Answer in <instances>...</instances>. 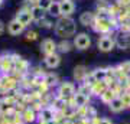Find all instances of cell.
Returning a JSON list of instances; mask_svg holds the SVG:
<instances>
[{
  "instance_id": "8d00e7d4",
  "label": "cell",
  "mask_w": 130,
  "mask_h": 124,
  "mask_svg": "<svg viewBox=\"0 0 130 124\" xmlns=\"http://www.w3.org/2000/svg\"><path fill=\"white\" fill-rule=\"evenodd\" d=\"M49 124H54V123H49Z\"/></svg>"
},
{
  "instance_id": "44dd1931",
  "label": "cell",
  "mask_w": 130,
  "mask_h": 124,
  "mask_svg": "<svg viewBox=\"0 0 130 124\" xmlns=\"http://www.w3.org/2000/svg\"><path fill=\"white\" fill-rule=\"evenodd\" d=\"M30 13H32V17H33V22L39 23L42 19L46 17V10H43L42 7H39L38 5H33L30 7Z\"/></svg>"
},
{
  "instance_id": "1f68e13d",
  "label": "cell",
  "mask_w": 130,
  "mask_h": 124,
  "mask_svg": "<svg viewBox=\"0 0 130 124\" xmlns=\"http://www.w3.org/2000/svg\"><path fill=\"white\" fill-rule=\"evenodd\" d=\"M36 39H38V32H35V30L26 32V41H36Z\"/></svg>"
},
{
  "instance_id": "603a6c76",
  "label": "cell",
  "mask_w": 130,
  "mask_h": 124,
  "mask_svg": "<svg viewBox=\"0 0 130 124\" xmlns=\"http://www.w3.org/2000/svg\"><path fill=\"white\" fill-rule=\"evenodd\" d=\"M107 84L106 81H95V82L91 84V92H93V97H100L103 94V92L107 90Z\"/></svg>"
},
{
  "instance_id": "4316f807",
  "label": "cell",
  "mask_w": 130,
  "mask_h": 124,
  "mask_svg": "<svg viewBox=\"0 0 130 124\" xmlns=\"http://www.w3.org/2000/svg\"><path fill=\"white\" fill-rule=\"evenodd\" d=\"M108 7H110V2L108 0H97V12L98 14H103L108 12Z\"/></svg>"
},
{
  "instance_id": "d590c367",
  "label": "cell",
  "mask_w": 130,
  "mask_h": 124,
  "mask_svg": "<svg viewBox=\"0 0 130 124\" xmlns=\"http://www.w3.org/2000/svg\"><path fill=\"white\" fill-rule=\"evenodd\" d=\"M29 3H32V5H38V2H39V0H28Z\"/></svg>"
},
{
  "instance_id": "7402d4cb",
  "label": "cell",
  "mask_w": 130,
  "mask_h": 124,
  "mask_svg": "<svg viewBox=\"0 0 130 124\" xmlns=\"http://www.w3.org/2000/svg\"><path fill=\"white\" fill-rule=\"evenodd\" d=\"M117 97H119V95H117V94L113 91V90L107 88L106 91H104L101 95L98 97V100H100V102H101V104H104V105H108V104H110V102H111L114 98H117Z\"/></svg>"
},
{
  "instance_id": "30bf717a",
  "label": "cell",
  "mask_w": 130,
  "mask_h": 124,
  "mask_svg": "<svg viewBox=\"0 0 130 124\" xmlns=\"http://www.w3.org/2000/svg\"><path fill=\"white\" fill-rule=\"evenodd\" d=\"M16 20H18L20 25H23L25 28H28L33 23V17H32V13H30V9H20L16 13Z\"/></svg>"
},
{
  "instance_id": "836d02e7",
  "label": "cell",
  "mask_w": 130,
  "mask_h": 124,
  "mask_svg": "<svg viewBox=\"0 0 130 124\" xmlns=\"http://www.w3.org/2000/svg\"><path fill=\"white\" fill-rule=\"evenodd\" d=\"M5 30H6V26H5V23H3L2 20H0V36H2L3 33H5Z\"/></svg>"
},
{
  "instance_id": "7a4b0ae2",
  "label": "cell",
  "mask_w": 130,
  "mask_h": 124,
  "mask_svg": "<svg viewBox=\"0 0 130 124\" xmlns=\"http://www.w3.org/2000/svg\"><path fill=\"white\" fill-rule=\"evenodd\" d=\"M91 28H93V30L97 32L98 35H111V33H114L113 26H111V17L106 13L97 14Z\"/></svg>"
},
{
  "instance_id": "9a60e30c",
  "label": "cell",
  "mask_w": 130,
  "mask_h": 124,
  "mask_svg": "<svg viewBox=\"0 0 130 124\" xmlns=\"http://www.w3.org/2000/svg\"><path fill=\"white\" fill-rule=\"evenodd\" d=\"M20 114H22V118H23L25 124H33V123L38 121V113L33 110L32 107L23 108V111H22Z\"/></svg>"
},
{
  "instance_id": "484cf974",
  "label": "cell",
  "mask_w": 130,
  "mask_h": 124,
  "mask_svg": "<svg viewBox=\"0 0 130 124\" xmlns=\"http://www.w3.org/2000/svg\"><path fill=\"white\" fill-rule=\"evenodd\" d=\"M77 92H79V94H83V95H85V97H90V98H93L91 85H88V84H85V82L78 84V87H77Z\"/></svg>"
},
{
  "instance_id": "f1b7e54d",
  "label": "cell",
  "mask_w": 130,
  "mask_h": 124,
  "mask_svg": "<svg viewBox=\"0 0 130 124\" xmlns=\"http://www.w3.org/2000/svg\"><path fill=\"white\" fill-rule=\"evenodd\" d=\"M10 124H25L23 118H22V114L16 111L13 115H10Z\"/></svg>"
},
{
  "instance_id": "e575fe53",
  "label": "cell",
  "mask_w": 130,
  "mask_h": 124,
  "mask_svg": "<svg viewBox=\"0 0 130 124\" xmlns=\"http://www.w3.org/2000/svg\"><path fill=\"white\" fill-rule=\"evenodd\" d=\"M62 124H75V121H74V120H65Z\"/></svg>"
},
{
  "instance_id": "ffe728a7",
  "label": "cell",
  "mask_w": 130,
  "mask_h": 124,
  "mask_svg": "<svg viewBox=\"0 0 130 124\" xmlns=\"http://www.w3.org/2000/svg\"><path fill=\"white\" fill-rule=\"evenodd\" d=\"M43 82L46 84L49 88H56L61 81H59V77L55 72H46L45 77H43Z\"/></svg>"
},
{
  "instance_id": "52a82bcc",
  "label": "cell",
  "mask_w": 130,
  "mask_h": 124,
  "mask_svg": "<svg viewBox=\"0 0 130 124\" xmlns=\"http://www.w3.org/2000/svg\"><path fill=\"white\" fill-rule=\"evenodd\" d=\"M114 41H116V48L121 51H129L130 49V33L129 32H114Z\"/></svg>"
},
{
  "instance_id": "e0dca14e",
  "label": "cell",
  "mask_w": 130,
  "mask_h": 124,
  "mask_svg": "<svg viewBox=\"0 0 130 124\" xmlns=\"http://www.w3.org/2000/svg\"><path fill=\"white\" fill-rule=\"evenodd\" d=\"M74 49V43L70 39H61L59 42H56V52L58 54H70Z\"/></svg>"
},
{
  "instance_id": "8992f818",
  "label": "cell",
  "mask_w": 130,
  "mask_h": 124,
  "mask_svg": "<svg viewBox=\"0 0 130 124\" xmlns=\"http://www.w3.org/2000/svg\"><path fill=\"white\" fill-rule=\"evenodd\" d=\"M55 114L56 111L52 108V107L46 105L43 107L39 113H38V124H49V123H54L55 120Z\"/></svg>"
},
{
  "instance_id": "d6a6232c",
  "label": "cell",
  "mask_w": 130,
  "mask_h": 124,
  "mask_svg": "<svg viewBox=\"0 0 130 124\" xmlns=\"http://www.w3.org/2000/svg\"><path fill=\"white\" fill-rule=\"evenodd\" d=\"M98 124H114V121L111 118H108V117H100Z\"/></svg>"
},
{
  "instance_id": "cb8c5ba5",
  "label": "cell",
  "mask_w": 130,
  "mask_h": 124,
  "mask_svg": "<svg viewBox=\"0 0 130 124\" xmlns=\"http://www.w3.org/2000/svg\"><path fill=\"white\" fill-rule=\"evenodd\" d=\"M72 100H74V105L77 107V108H78V107H84V105L91 104V98L83 95V94H79V92H75L74 97H72Z\"/></svg>"
},
{
  "instance_id": "6da1fadb",
  "label": "cell",
  "mask_w": 130,
  "mask_h": 124,
  "mask_svg": "<svg viewBox=\"0 0 130 124\" xmlns=\"http://www.w3.org/2000/svg\"><path fill=\"white\" fill-rule=\"evenodd\" d=\"M54 32L61 39H70L71 36L74 38L77 35V22L72 17L61 16L54 23Z\"/></svg>"
},
{
  "instance_id": "83f0119b",
  "label": "cell",
  "mask_w": 130,
  "mask_h": 124,
  "mask_svg": "<svg viewBox=\"0 0 130 124\" xmlns=\"http://www.w3.org/2000/svg\"><path fill=\"white\" fill-rule=\"evenodd\" d=\"M120 100H121V102H123V105H124L126 110H130V90L121 92Z\"/></svg>"
},
{
  "instance_id": "4dcf8cb0",
  "label": "cell",
  "mask_w": 130,
  "mask_h": 124,
  "mask_svg": "<svg viewBox=\"0 0 130 124\" xmlns=\"http://www.w3.org/2000/svg\"><path fill=\"white\" fill-rule=\"evenodd\" d=\"M52 2H54V0H39V2H38V6L42 7L43 10H48L49 6L52 5Z\"/></svg>"
},
{
  "instance_id": "9c48e42d",
  "label": "cell",
  "mask_w": 130,
  "mask_h": 124,
  "mask_svg": "<svg viewBox=\"0 0 130 124\" xmlns=\"http://www.w3.org/2000/svg\"><path fill=\"white\" fill-rule=\"evenodd\" d=\"M90 75V69L85 66V65H77L74 68V71H72V78H74L75 82H85L87 81V78H88Z\"/></svg>"
},
{
  "instance_id": "f546056e",
  "label": "cell",
  "mask_w": 130,
  "mask_h": 124,
  "mask_svg": "<svg viewBox=\"0 0 130 124\" xmlns=\"http://www.w3.org/2000/svg\"><path fill=\"white\" fill-rule=\"evenodd\" d=\"M39 26H41V28H43V29H54V23L45 17V19H42L41 22H39Z\"/></svg>"
},
{
  "instance_id": "d4e9b609",
  "label": "cell",
  "mask_w": 130,
  "mask_h": 124,
  "mask_svg": "<svg viewBox=\"0 0 130 124\" xmlns=\"http://www.w3.org/2000/svg\"><path fill=\"white\" fill-rule=\"evenodd\" d=\"M46 13L51 17H61V9H59V2H52V5L49 6V9L46 10Z\"/></svg>"
},
{
  "instance_id": "7c38bea8",
  "label": "cell",
  "mask_w": 130,
  "mask_h": 124,
  "mask_svg": "<svg viewBox=\"0 0 130 124\" xmlns=\"http://www.w3.org/2000/svg\"><path fill=\"white\" fill-rule=\"evenodd\" d=\"M59 9H61V16H67V17H71L74 14L77 6L72 0H61L59 2Z\"/></svg>"
},
{
  "instance_id": "3957f363",
  "label": "cell",
  "mask_w": 130,
  "mask_h": 124,
  "mask_svg": "<svg viewBox=\"0 0 130 124\" xmlns=\"http://www.w3.org/2000/svg\"><path fill=\"white\" fill-rule=\"evenodd\" d=\"M97 48L103 54H108L116 48V41H114V33L111 35H100L97 39Z\"/></svg>"
},
{
  "instance_id": "d6986e66",
  "label": "cell",
  "mask_w": 130,
  "mask_h": 124,
  "mask_svg": "<svg viewBox=\"0 0 130 124\" xmlns=\"http://www.w3.org/2000/svg\"><path fill=\"white\" fill-rule=\"evenodd\" d=\"M108 110H110V113L111 114H120V113H123V111H126L124 105H123V102H121L120 97H117V98H114L110 104H108Z\"/></svg>"
},
{
  "instance_id": "277c9868",
  "label": "cell",
  "mask_w": 130,
  "mask_h": 124,
  "mask_svg": "<svg viewBox=\"0 0 130 124\" xmlns=\"http://www.w3.org/2000/svg\"><path fill=\"white\" fill-rule=\"evenodd\" d=\"M75 92H77V87H75L74 82H71V81H61L59 85L56 87L55 95L61 97L62 100H68L71 97H74Z\"/></svg>"
},
{
  "instance_id": "2e32d148",
  "label": "cell",
  "mask_w": 130,
  "mask_h": 124,
  "mask_svg": "<svg viewBox=\"0 0 130 124\" xmlns=\"http://www.w3.org/2000/svg\"><path fill=\"white\" fill-rule=\"evenodd\" d=\"M95 16L97 14L94 13V12H83V13L79 14V17H78V22H79V25H83V26H93V23H94V20H95Z\"/></svg>"
},
{
  "instance_id": "5b68a950",
  "label": "cell",
  "mask_w": 130,
  "mask_h": 124,
  "mask_svg": "<svg viewBox=\"0 0 130 124\" xmlns=\"http://www.w3.org/2000/svg\"><path fill=\"white\" fill-rule=\"evenodd\" d=\"M72 43H74V49L77 51H87L91 48V38L87 32H79L77 33L72 39Z\"/></svg>"
},
{
  "instance_id": "8fae6325",
  "label": "cell",
  "mask_w": 130,
  "mask_h": 124,
  "mask_svg": "<svg viewBox=\"0 0 130 124\" xmlns=\"http://www.w3.org/2000/svg\"><path fill=\"white\" fill-rule=\"evenodd\" d=\"M41 52L43 54V56L51 55L56 52V41L52 38H45L41 42Z\"/></svg>"
},
{
  "instance_id": "ac0fdd59",
  "label": "cell",
  "mask_w": 130,
  "mask_h": 124,
  "mask_svg": "<svg viewBox=\"0 0 130 124\" xmlns=\"http://www.w3.org/2000/svg\"><path fill=\"white\" fill-rule=\"evenodd\" d=\"M90 75L94 81H106L107 78V66H98L90 71Z\"/></svg>"
},
{
  "instance_id": "5bb4252c",
  "label": "cell",
  "mask_w": 130,
  "mask_h": 124,
  "mask_svg": "<svg viewBox=\"0 0 130 124\" xmlns=\"http://www.w3.org/2000/svg\"><path fill=\"white\" fill-rule=\"evenodd\" d=\"M25 26L23 25H20V23L16 20V19H12L9 23H7V32H9V35H12V36H19V35H22V33L25 32Z\"/></svg>"
},
{
  "instance_id": "4fadbf2b",
  "label": "cell",
  "mask_w": 130,
  "mask_h": 124,
  "mask_svg": "<svg viewBox=\"0 0 130 124\" xmlns=\"http://www.w3.org/2000/svg\"><path fill=\"white\" fill-rule=\"evenodd\" d=\"M61 61L62 59H61V55L58 52L43 56V65H45L48 69H56L61 65Z\"/></svg>"
},
{
  "instance_id": "ba28073f",
  "label": "cell",
  "mask_w": 130,
  "mask_h": 124,
  "mask_svg": "<svg viewBox=\"0 0 130 124\" xmlns=\"http://www.w3.org/2000/svg\"><path fill=\"white\" fill-rule=\"evenodd\" d=\"M13 72V58L10 54L0 56V74L2 75H10Z\"/></svg>"
}]
</instances>
